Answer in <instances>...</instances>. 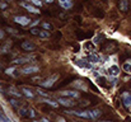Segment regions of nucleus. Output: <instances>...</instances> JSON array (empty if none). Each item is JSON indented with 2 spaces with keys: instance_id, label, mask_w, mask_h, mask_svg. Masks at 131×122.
Wrapping results in <instances>:
<instances>
[{
  "instance_id": "obj_1",
  "label": "nucleus",
  "mask_w": 131,
  "mask_h": 122,
  "mask_svg": "<svg viewBox=\"0 0 131 122\" xmlns=\"http://www.w3.org/2000/svg\"><path fill=\"white\" fill-rule=\"evenodd\" d=\"M57 79H59V75H57V74H53V75L48 76L47 79H45V80L41 81V86H43V88H51Z\"/></svg>"
},
{
  "instance_id": "obj_2",
  "label": "nucleus",
  "mask_w": 131,
  "mask_h": 122,
  "mask_svg": "<svg viewBox=\"0 0 131 122\" xmlns=\"http://www.w3.org/2000/svg\"><path fill=\"white\" fill-rule=\"evenodd\" d=\"M57 102H59V104H61L64 107H74V104H75L74 99L73 98H68V97H59Z\"/></svg>"
},
{
  "instance_id": "obj_3",
  "label": "nucleus",
  "mask_w": 131,
  "mask_h": 122,
  "mask_svg": "<svg viewBox=\"0 0 131 122\" xmlns=\"http://www.w3.org/2000/svg\"><path fill=\"white\" fill-rule=\"evenodd\" d=\"M33 59H35V55H24V56H20V57L15 59V60L13 61V64H15V65H22V64L29 62V61L33 60Z\"/></svg>"
},
{
  "instance_id": "obj_4",
  "label": "nucleus",
  "mask_w": 131,
  "mask_h": 122,
  "mask_svg": "<svg viewBox=\"0 0 131 122\" xmlns=\"http://www.w3.org/2000/svg\"><path fill=\"white\" fill-rule=\"evenodd\" d=\"M13 20H14L15 23L20 24V26H28V24L31 23V19H29L28 17H23V15H17V17L13 18Z\"/></svg>"
},
{
  "instance_id": "obj_5",
  "label": "nucleus",
  "mask_w": 131,
  "mask_h": 122,
  "mask_svg": "<svg viewBox=\"0 0 131 122\" xmlns=\"http://www.w3.org/2000/svg\"><path fill=\"white\" fill-rule=\"evenodd\" d=\"M66 113H70V115H75L80 118H89L90 120V115H89V111H66Z\"/></svg>"
},
{
  "instance_id": "obj_6",
  "label": "nucleus",
  "mask_w": 131,
  "mask_h": 122,
  "mask_svg": "<svg viewBox=\"0 0 131 122\" xmlns=\"http://www.w3.org/2000/svg\"><path fill=\"white\" fill-rule=\"evenodd\" d=\"M40 69H38V66H33V65H31V66H26V68H23L22 69V74H24V75H28V74H35V73H37Z\"/></svg>"
},
{
  "instance_id": "obj_7",
  "label": "nucleus",
  "mask_w": 131,
  "mask_h": 122,
  "mask_svg": "<svg viewBox=\"0 0 131 122\" xmlns=\"http://www.w3.org/2000/svg\"><path fill=\"white\" fill-rule=\"evenodd\" d=\"M75 64L79 68H82V69H92V64L88 60H80V59H78V60H75Z\"/></svg>"
},
{
  "instance_id": "obj_8",
  "label": "nucleus",
  "mask_w": 131,
  "mask_h": 122,
  "mask_svg": "<svg viewBox=\"0 0 131 122\" xmlns=\"http://www.w3.org/2000/svg\"><path fill=\"white\" fill-rule=\"evenodd\" d=\"M61 95L74 99V98H78L79 97V92H77V90H64V92H61Z\"/></svg>"
},
{
  "instance_id": "obj_9",
  "label": "nucleus",
  "mask_w": 131,
  "mask_h": 122,
  "mask_svg": "<svg viewBox=\"0 0 131 122\" xmlns=\"http://www.w3.org/2000/svg\"><path fill=\"white\" fill-rule=\"evenodd\" d=\"M108 74L111 75V76H115V78H117L118 76V74H120V68L117 66V65H112V66H110L108 68Z\"/></svg>"
},
{
  "instance_id": "obj_10",
  "label": "nucleus",
  "mask_w": 131,
  "mask_h": 122,
  "mask_svg": "<svg viewBox=\"0 0 131 122\" xmlns=\"http://www.w3.org/2000/svg\"><path fill=\"white\" fill-rule=\"evenodd\" d=\"M122 102H124V106H125V107L130 108L131 107V94L130 93L125 92V93L122 94Z\"/></svg>"
},
{
  "instance_id": "obj_11",
  "label": "nucleus",
  "mask_w": 131,
  "mask_h": 122,
  "mask_svg": "<svg viewBox=\"0 0 131 122\" xmlns=\"http://www.w3.org/2000/svg\"><path fill=\"white\" fill-rule=\"evenodd\" d=\"M87 60L90 64H99V62H101V56L97 55V53H94V52H92V53L88 56Z\"/></svg>"
},
{
  "instance_id": "obj_12",
  "label": "nucleus",
  "mask_w": 131,
  "mask_h": 122,
  "mask_svg": "<svg viewBox=\"0 0 131 122\" xmlns=\"http://www.w3.org/2000/svg\"><path fill=\"white\" fill-rule=\"evenodd\" d=\"M20 92H22V94L26 95L27 98H33V97H35L33 90H31V89L27 88V86H22V88H20Z\"/></svg>"
},
{
  "instance_id": "obj_13",
  "label": "nucleus",
  "mask_w": 131,
  "mask_h": 122,
  "mask_svg": "<svg viewBox=\"0 0 131 122\" xmlns=\"http://www.w3.org/2000/svg\"><path fill=\"white\" fill-rule=\"evenodd\" d=\"M59 4H60V6L61 8H64V9H71V6H73V0H59Z\"/></svg>"
},
{
  "instance_id": "obj_14",
  "label": "nucleus",
  "mask_w": 131,
  "mask_h": 122,
  "mask_svg": "<svg viewBox=\"0 0 131 122\" xmlns=\"http://www.w3.org/2000/svg\"><path fill=\"white\" fill-rule=\"evenodd\" d=\"M73 85H74V88H77V89H80V90H87V89H88L87 84H85L84 81H82V80L74 81V83H73Z\"/></svg>"
},
{
  "instance_id": "obj_15",
  "label": "nucleus",
  "mask_w": 131,
  "mask_h": 122,
  "mask_svg": "<svg viewBox=\"0 0 131 122\" xmlns=\"http://www.w3.org/2000/svg\"><path fill=\"white\" fill-rule=\"evenodd\" d=\"M20 5L23 6V8H26L28 12H31V13H36V14H38L40 13V10L37 9V8H35V6H32V5H29V4H27V3H20Z\"/></svg>"
},
{
  "instance_id": "obj_16",
  "label": "nucleus",
  "mask_w": 131,
  "mask_h": 122,
  "mask_svg": "<svg viewBox=\"0 0 131 122\" xmlns=\"http://www.w3.org/2000/svg\"><path fill=\"white\" fill-rule=\"evenodd\" d=\"M89 115H90V120H97L101 115H102V112H101V109H98V108H94V109H92V111H89Z\"/></svg>"
},
{
  "instance_id": "obj_17",
  "label": "nucleus",
  "mask_w": 131,
  "mask_h": 122,
  "mask_svg": "<svg viewBox=\"0 0 131 122\" xmlns=\"http://www.w3.org/2000/svg\"><path fill=\"white\" fill-rule=\"evenodd\" d=\"M5 74L12 75V76H14V78H17V76L20 75V73H18V70H17L15 68H8V69L5 70Z\"/></svg>"
},
{
  "instance_id": "obj_18",
  "label": "nucleus",
  "mask_w": 131,
  "mask_h": 122,
  "mask_svg": "<svg viewBox=\"0 0 131 122\" xmlns=\"http://www.w3.org/2000/svg\"><path fill=\"white\" fill-rule=\"evenodd\" d=\"M22 48L24 51H33L35 50V45L31 43V42H28V41H26V42L22 43Z\"/></svg>"
},
{
  "instance_id": "obj_19",
  "label": "nucleus",
  "mask_w": 131,
  "mask_h": 122,
  "mask_svg": "<svg viewBox=\"0 0 131 122\" xmlns=\"http://www.w3.org/2000/svg\"><path fill=\"white\" fill-rule=\"evenodd\" d=\"M42 102H43V103H46V104H50V106H52L53 108H57V107H59V102L51 101V99H48V98H45V99H42Z\"/></svg>"
},
{
  "instance_id": "obj_20",
  "label": "nucleus",
  "mask_w": 131,
  "mask_h": 122,
  "mask_svg": "<svg viewBox=\"0 0 131 122\" xmlns=\"http://www.w3.org/2000/svg\"><path fill=\"white\" fill-rule=\"evenodd\" d=\"M122 69H124V71L126 74H131V60H129L127 62H125L122 65Z\"/></svg>"
},
{
  "instance_id": "obj_21",
  "label": "nucleus",
  "mask_w": 131,
  "mask_h": 122,
  "mask_svg": "<svg viewBox=\"0 0 131 122\" xmlns=\"http://www.w3.org/2000/svg\"><path fill=\"white\" fill-rule=\"evenodd\" d=\"M120 9H121L122 12H127V10H129V3H127V0H121V3H120Z\"/></svg>"
},
{
  "instance_id": "obj_22",
  "label": "nucleus",
  "mask_w": 131,
  "mask_h": 122,
  "mask_svg": "<svg viewBox=\"0 0 131 122\" xmlns=\"http://www.w3.org/2000/svg\"><path fill=\"white\" fill-rule=\"evenodd\" d=\"M9 93H10V94H13V95H15V97H18V98L23 95V94H22L20 92H18L14 86H10V88H9Z\"/></svg>"
},
{
  "instance_id": "obj_23",
  "label": "nucleus",
  "mask_w": 131,
  "mask_h": 122,
  "mask_svg": "<svg viewBox=\"0 0 131 122\" xmlns=\"http://www.w3.org/2000/svg\"><path fill=\"white\" fill-rule=\"evenodd\" d=\"M18 113H19V116H22V117H28V109L24 108V107H23V108L20 107V108L18 109Z\"/></svg>"
},
{
  "instance_id": "obj_24",
  "label": "nucleus",
  "mask_w": 131,
  "mask_h": 122,
  "mask_svg": "<svg viewBox=\"0 0 131 122\" xmlns=\"http://www.w3.org/2000/svg\"><path fill=\"white\" fill-rule=\"evenodd\" d=\"M9 102H10V104H12L13 107H15V108H18V109L20 108V107H19V102H18L17 99H13V98H12V99H10Z\"/></svg>"
},
{
  "instance_id": "obj_25",
  "label": "nucleus",
  "mask_w": 131,
  "mask_h": 122,
  "mask_svg": "<svg viewBox=\"0 0 131 122\" xmlns=\"http://www.w3.org/2000/svg\"><path fill=\"white\" fill-rule=\"evenodd\" d=\"M38 36H40V37H42V38H48V37H50V33H48L47 31H40Z\"/></svg>"
},
{
  "instance_id": "obj_26",
  "label": "nucleus",
  "mask_w": 131,
  "mask_h": 122,
  "mask_svg": "<svg viewBox=\"0 0 131 122\" xmlns=\"http://www.w3.org/2000/svg\"><path fill=\"white\" fill-rule=\"evenodd\" d=\"M28 117H31V118H35L36 117V112H35V109H28Z\"/></svg>"
},
{
  "instance_id": "obj_27",
  "label": "nucleus",
  "mask_w": 131,
  "mask_h": 122,
  "mask_svg": "<svg viewBox=\"0 0 131 122\" xmlns=\"http://www.w3.org/2000/svg\"><path fill=\"white\" fill-rule=\"evenodd\" d=\"M110 84H111V85H116V84H117V78L111 76V78H110Z\"/></svg>"
},
{
  "instance_id": "obj_28",
  "label": "nucleus",
  "mask_w": 131,
  "mask_h": 122,
  "mask_svg": "<svg viewBox=\"0 0 131 122\" xmlns=\"http://www.w3.org/2000/svg\"><path fill=\"white\" fill-rule=\"evenodd\" d=\"M42 27H43L45 29H51L52 28V26L50 23H42Z\"/></svg>"
},
{
  "instance_id": "obj_29",
  "label": "nucleus",
  "mask_w": 131,
  "mask_h": 122,
  "mask_svg": "<svg viewBox=\"0 0 131 122\" xmlns=\"http://www.w3.org/2000/svg\"><path fill=\"white\" fill-rule=\"evenodd\" d=\"M31 33H32V35H37V36H38L40 31H38L37 28H32V29H31Z\"/></svg>"
},
{
  "instance_id": "obj_30",
  "label": "nucleus",
  "mask_w": 131,
  "mask_h": 122,
  "mask_svg": "<svg viewBox=\"0 0 131 122\" xmlns=\"http://www.w3.org/2000/svg\"><path fill=\"white\" fill-rule=\"evenodd\" d=\"M37 93H38V94H40V95H43L45 98H47V97H48V95H47V94H46V93H45V92H42V90H41V89H38V90H37Z\"/></svg>"
},
{
  "instance_id": "obj_31",
  "label": "nucleus",
  "mask_w": 131,
  "mask_h": 122,
  "mask_svg": "<svg viewBox=\"0 0 131 122\" xmlns=\"http://www.w3.org/2000/svg\"><path fill=\"white\" fill-rule=\"evenodd\" d=\"M32 3H35L36 5H38V6H41V1H40V0H32Z\"/></svg>"
},
{
  "instance_id": "obj_32",
  "label": "nucleus",
  "mask_w": 131,
  "mask_h": 122,
  "mask_svg": "<svg viewBox=\"0 0 131 122\" xmlns=\"http://www.w3.org/2000/svg\"><path fill=\"white\" fill-rule=\"evenodd\" d=\"M56 122H66V121H65L62 117H57V118H56Z\"/></svg>"
},
{
  "instance_id": "obj_33",
  "label": "nucleus",
  "mask_w": 131,
  "mask_h": 122,
  "mask_svg": "<svg viewBox=\"0 0 131 122\" xmlns=\"http://www.w3.org/2000/svg\"><path fill=\"white\" fill-rule=\"evenodd\" d=\"M4 37V32L3 31H0V38H3Z\"/></svg>"
},
{
  "instance_id": "obj_34",
  "label": "nucleus",
  "mask_w": 131,
  "mask_h": 122,
  "mask_svg": "<svg viewBox=\"0 0 131 122\" xmlns=\"http://www.w3.org/2000/svg\"><path fill=\"white\" fill-rule=\"evenodd\" d=\"M5 6H6V5H5V4H3V3H1V4H0V8H3V9H4V8H5Z\"/></svg>"
},
{
  "instance_id": "obj_35",
  "label": "nucleus",
  "mask_w": 131,
  "mask_h": 122,
  "mask_svg": "<svg viewBox=\"0 0 131 122\" xmlns=\"http://www.w3.org/2000/svg\"><path fill=\"white\" fill-rule=\"evenodd\" d=\"M40 122H48V120H46V118H42Z\"/></svg>"
},
{
  "instance_id": "obj_36",
  "label": "nucleus",
  "mask_w": 131,
  "mask_h": 122,
  "mask_svg": "<svg viewBox=\"0 0 131 122\" xmlns=\"http://www.w3.org/2000/svg\"><path fill=\"white\" fill-rule=\"evenodd\" d=\"M45 1H46V3H48V4H50V3H52V1H53V0H45Z\"/></svg>"
},
{
  "instance_id": "obj_37",
  "label": "nucleus",
  "mask_w": 131,
  "mask_h": 122,
  "mask_svg": "<svg viewBox=\"0 0 131 122\" xmlns=\"http://www.w3.org/2000/svg\"><path fill=\"white\" fill-rule=\"evenodd\" d=\"M102 122H111V121H102Z\"/></svg>"
},
{
  "instance_id": "obj_38",
  "label": "nucleus",
  "mask_w": 131,
  "mask_h": 122,
  "mask_svg": "<svg viewBox=\"0 0 131 122\" xmlns=\"http://www.w3.org/2000/svg\"><path fill=\"white\" fill-rule=\"evenodd\" d=\"M5 1H12V0H5Z\"/></svg>"
},
{
  "instance_id": "obj_39",
  "label": "nucleus",
  "mask_w": 131,
  "mask_h": 122,
  "mask_svg": "<svg viewBox=\"0 0 131 122\" xmlns=\"http://www.w3.org/2000/svg\"><path fill=\"white\" fill-rule=\"evenodd\" d=\"M33 122H38V121H33Z\"/></svg>"
},
{
  "instance_id": "obj_40",
  "label": "nucleus",
  "mask_w": 131,
  "mask_h": 122,
  "mask_svg": "<svg viewBox=\"0 0 131 122\" xmlns=\"http://www.w3.org/2000/svg\"><path fill=\"white\" fill-rule=\"evenodd\" d=\"M130 108H131V107H130Z\"/></svg>"
}]
</instances>
